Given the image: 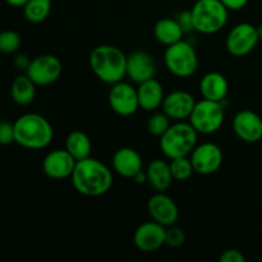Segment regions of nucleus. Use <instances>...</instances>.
Here are the masks:
<instances>
[{"mask_svg":"<svg viewBox=\"0 0 262 262\" xmlns=\"http://www.w3.org/2000/svg\"><path fill=\"white\" fill-rule=\"evenodd\" d=\"M71 179L74 189L87 197H99L107 193L114 181L109 166L91 156L77 161Z\"/></svg>","mask_w":262,"mask_h":262,"instance_id":"f257e3e1","label":"nucleus"},{"mask_svg":"<svg viewBox=\"0 0 262 262\" xmlns=\"http://www.w3.org/2000/svg\"><path fill=\"white\" fill-rule=\"evenodd\" d=\"M90 68L101 82L114 84L127 76V55L114 45H99L90 53Z\"/></svg>","mask_w":262,"mask_h":262,"instance_id":"f03ea898","label":"nucleus"},{"mask_svg":"<svg viewBox=\"0 0 262 262\" xmlns=\"http://www.w3.org/2000/svg\"><path fill=\"white\" fill-rule=\"evenodd\" d=\"M54 138L53 125L45 117L27 113L14 122V142L28 150L48 147Z\"/></svg>","mask_w":262,"mask_h":262,"instance_id":"7ed1b4c3","label":"nucleus"},{"mask_svg":"<svg viewBox=\"0 0 262 262\" xmlns=\"http://www.w3.org/2000/svg\"><path fill=\"white\" fill-rule=\"evenodd\" d=\"M199 133L186 120L173 123L160 137V150L168 159L188 156L197 146Z\"/></svg>","mask_w":262,"mask_h":262,"instance_id":"20e7f679","label":"nucleus"},{"mask_svg":"<svg viewBox=\"0 0 262 262\" xmlns=\"http://www.w3.org/2000/svg\"><path fill=\"white\" fill-rule=\"evenodd\" d=\"M194 31L212 35L228 23L229 9L220 0H197L191 9Z\"/></svg>","mask_w":262,"mask_h":262,"instance_id":"39448f33","label":"nucleus"},{"mask_svg":"<svg viewBox=\"0 0 262 262\" xmlns=\"http://www.w3.org/2000/svg\"><path fill=\"white\" fill-rule=\"evenodd\" d=\"M164 63L173 76L188 78L199 69V55L191 43L181 40L173 45L166 46Z\"/></svg>","mask_w":262,"mask_h":262,"instance_id":"423d86ee","label":"nucleus"},{"mask_svg":"<svg viewBox=\"0 0 262 262\" xmlns=\"http://www.w3.org/2000/svg\"><path fill=\"white\" fill-rule=\"evenodd\" d=\"M224 119L225 110L222 102L202 99L196 102L188 122L199 135H212L222 128Z\"/></svg>","mask_w":262,"mask_h":262,"instance_id":"0eeeda50","label":"nucleus"},{"mask_svg":"<svg viewBox=\"0 0 262 262\" xmlns=\"http://www.w3.org/2000/svg\"><path fill=\"white\" fill-rule=\"evenodd\" d=\"M260 37H258L257 27L251 23L243 22L229 31L225 41V46L230 55L235 58H242L248 55L253 49L257 46Z\"/></svg>","mask_w":262,"mask_h":262,"instance_id":"6e6552de","label":"nucleus"},{"mask_svg":"<svg viewBox=\"0 0 262 262\" xmlns=\"http://www.w3.org/2000/svg\"><path fill=\"white\" fill-rule=\"evenodd\" d=\"M63 72V64L58 56L53 54H42L31 59L26 74L36 83V86H49L58 81Z\"/></svg>","mask_w":262,"mask_h":262,"instance_id":"1a4fd4ad","label":"nucleus"},{"mask_svg":"<svg viewBox=\"0 0 262 262\" xmlns=\"http://www.w3.org/2000/svg\"><path fill=\"white\" fill-rule=\"evenodd\" d=\"M194 171L200 176H211L216 173L223 164V151L216 143L205 142L197 145L189 155Z\"/></svg>","mask_w":262,"mask_h":262,"instance_id":"9d476101","label":"nucleus"},{"mask_svg":"<svg viewBox=\"0 0 262 262\" xmlns=\"http://www.w3.org/2000/svg\"><path fill=\"white\" fill-rule=\"evenodd\" d=\"M109 105L115 114L130 117L140 109L137 89L128 82H117L109 91Z\"/></svg>","mask_w":262,"mask_h":262,"instance_id":"9b49d317","label":"nucleus"},{"mask_svg":"<svg viewBox=\"0 0 262 262\" xmlns=\"http://www.w3.org/2000/svg\"><path fill=\"white\" fill-rule=\"evenodd\" d=\"M147 211L151 220L164 227L174 225L179 219L178 205L165 192H156L148 199Z\"/></svg>","mask_w":262,"mask_h":262,"instance_id":"f8f14e48","label":"nucleus"},{"mask_svg":"<svg viewBox=\"0 0 262 262\" xmlns=\"http://www.w3.org/2000/svg\"><path fill=\"white\" fill-rule=\"evenodd\" d=\"M76 164L77 160L66 148H56L43 158L42 171L49 178L61 181L71 178Z\"/></svg>","mask_w":262,"mask_h":262,"instance_id":"ddd939ff","label":"nucleus"},{"mask_svg":"<svg viewBox=\"0 0 262 262\" xmlns=\"http://www.w3.org/2000/svg\"><path fill=\"white\" fill-rule=\"evenodd\" d=\"M233 130L241 141L256 143L262 140V118L250 109L238 112L233 118Z\"/></svg>","mask_w":262,"mask_h":262,"instance_id":"4468645a","label":"nucleus"},{"mask_svg":"<svg viewBox=\"0 0 262 262\" xmlns=\"http://www.w3.org/2000/svg\"><path fill=\"white\" fill-rule=\"evenodd\" d=\"M166 227L154 222H146L136 229L133 234L135 246L142 252H155L165 245Z\"/></svg>","mask_w":262,"mask_h":262,"instance_id":"2eb2a0df","label":"nucleus"},{"mask_svg":"<svg viewBox=\"0 0 262 262\" xmlns=\"http://www.w3.org/2000/svg\"><path fill=\"white\" fill-rule=\"evenodd\" d=\"M156 71L158 66L155 58L147 51L137 50L127 55V76L135 83L140 84L155 78Z\"/></svg>","mask_w":262,"mask_h":262,"instance_id":"dca6fc26","label":"nucleus"},{"mask_svg":"<svg viewBox=\"0 0 262 262\" xmlns=\"http://www.w3.org/2000/svg\"><path fill=\"white\" fill-rule=\"evenodd\" d=\"M196 102L194 97L189 92L177 90L166 95L161 107L171 120L179 122V120L188 119Z\"/></svg>","mask_w":262,"mask_h":262,"instance_id":"f3484780","label":"nucleus"},{"mask_svg":"<svg viewBox=\"0 0 262 262\" xmlns=\"http://www.w3.org/2000/svg\"><path fill=\"white\" fill-rule=\"evenodd\" d=\"M113 169L118 176L132 179L138 171L142 170V156L132 147H120L113 155Z\"/></svg>","mask_w":262,"mask_h":262,"instance_id":"a211bd4d","label":"nucleus"},{"mask_svg":"<svg viewBox=\"0 0 262 262\" xmlns=\"http://www.w3.org/2000/svg\"><path fill=\"white\" fill-rule=\"evenodd\" d=\"M137 95L140 109H143L145 112H155L163 105L165 99L163 84L156 78H151L138 84Z\"/></svg>","mask_w":262,"mask_h":262,"instance_id":"6ab92c4d","label":"nucleus"},{"mask_svg":"<svg viewBox=\"0 0 262 262\" xmlns=\"http://www.w3.org/2000/svg\"><path fill=\"white\" fill-rule=\"evenodd\" d=\"M228 91L229 83L227 77L219 72L206 73L200 81V92L204 99L222 102L227 97Z\"/></svg>","mask_w":262,"mask_h":262,"instance_id":"aec40b11","label":"nucleus"},{"mask_svg":"<svg viewBox=\"0 0 262 262\" xmlns=\"http://www.w3.org/2000/svg\"><path fill=\"white\" fill-rule=\"evenodd\" d=\"M146 174H147V183L156 192L168 191L173 182L170 165L163 159H155L151 161L146 169Z\"/></svg>","mask_w":262,"mask_h":262,"instance_id":"412c9836","label":"nucleus"},{"mask_svg":"<svg viewBox=\"0 0 262 262\" xmlns=\"http://www.w3.org/2000/svg\"><path fill=\"white\" fill-rule=\"evenodd\" d=\"M10 96L15 104L27 106L32 104L36 97V83L26 73L19 74L13 79L10 86Z\"/></svg>","mask_w":262,"mask_h":262,"instance_id":"4be33fe9","label":"nucleus"},{"mask_svg":"<svg viewBox=\"0 0 262 262\" xmlns=\"http://www.w3.org/2000/svg\"><path fill=\"white\" fill-rule=\"evenodd\" d=\"M184 31L178 20L173 18H161L154 26V36L163 45L169 46L183 40Z\"/></svg>","mask_w":262,"mask_h":262,"instance_id":"5701e85b","label":"nucleus"},{"mask_svg":"<svg viewBox=\"0 0 262 262\" xmlns=\"http://www.w3.org/2000/svg\"><path fill=\"white\" fill-rule=\"evenodd\" d=\"M66 148L77 161L91 156L92 143L89 136L82 130H73L66 138Z\"/></svg>","mask_w":262,"mask_h":262,"instance_id":"b1692460","label":"nucleus"},{"mask_svg":"<svg viewBox=\"0 0 262 262\" xmlns=\"http://www.w3.org/2000/svg\"><path fill=\"white\" fill-rule=\"evenodd\" d=\"M51 12V0H28L23 7V15L31 23H41Z\"/></svg>","mask_w":262,"mask_h":262,"instance_id":"393cba45","label":"nucleus"},{"mask_svg":"<svg viewBox=\"0 0 262 262\" xmlns=\"http://www.w3.org/2000/svg\"><path fill=\"white\" fill-rule=\"evenodd\" d=\"M169 165H170V171H171V176H173V179L178 182L188 181L194 171L193 165H192V161L188 156H182V158L171 159Z\"/></svg>","mask_w":262,"mask_h":262,"instance_id":"a878e982","label":"nucleus"},{"mask_svg":"<svg viewBox=\"0 0 262 262\" xmlns=\"http://www.w3.org/2000/svg\"><path fill=\"white\" fill-rule=\"evenodd\" d=\"M170 118L165 113H154L147 120V132L155 137H161L170 127Z\"/></svg>","mask_w":262,"mask_h":262,"instance_id":"bb28decb","label":"nucleus"},{"mask_svg":"<svg viewBox=\"0 0 262 262\" xmlns=\"http://www.w3.org/2000/svg\"><path fill=\"white\" fill-rule=\"evenodd\" d=\"M22 38L19 33L13 30H5L0 32V53L13 54L19 50Z\"/></svg>","mask_w":262,"mask_h":262,"instance_id":"cd10ccee","label":"nucleus"},{"mask_svg":"<svg viewBox=\"0 0 262 262\" xmlns=\"http://www.w3.org/2000/svg\"><path fill=\"white\" fill-rule=\"evenodd\" d=\"M186 242V233L182 228L176 224L166 227L165 232V245L170 248H179Z\"/></svg>","mask_w":262,"mask_h":262,"instance_id":"c85d7f7f","label":"nucleus"},{"mask_svg":"<svg viewBox=\"0 0 262 262\" xmlns=\"http://www.w3.org/2000/svg\"><path fill=\"white\" fill-rule=\"evenodd\" d=\"M14 142V123L0 122V145L7 146Z\"/></svg>","mask_w":262,"mask_h":262,"instance_id":"c756f323","label":"nucleus"},{"mask_svg":"<svg viewBox=\"0 0 262 262\" xmlns=\"http://www.w3.org/2000/svg\"><path fill=\"white\" fill-rule=\"evenodd\" d=\"M220 262H245L246 257L241 251L235 250V248H229L222 252L219 257Z\"/></svg>","mask_w":262,"mask_h":262,"instance_id":"7c9ffc66","label":"nucleus"},{"mask_svg":"<svg viewBox=\"0 0 262 262\" xmlns=\"http://www.w3.org/2000/svg\"><path fill=\"white\" fill-rule=\"evenodd\" d=\"M177 20H178V23H179V26L182 27V30L184 31V33L191 32V31H194L191 10H184V12L179 13Z\"/></svg>","mask_w":262,"mask_h":262,"instance_id":"2f4dec72","label":"nucleus"},{"mask_svg":"<svg viewBox=\"0 0 262 262\" xmlns=\"http://www.w3.org/2000/svg\"><path fill=\"white\" fill-rule=\"evenodd\" d=\"M13 63H14L15 68L19 69V71H23L26 73L27 68L30 67L31 59L30 56H27L26 54H18L14 58V61H13Z\"/></svg>","mask_w":262,"mask_h":262,"instance_id":"473e14b6","label":"nucleus"},{"mask_svg":"<svg viewBox=\"0 0 262 262\" xmlns=\"http://www.w3.org/2000/svg\"><path fill=\"white\" fill-rule=\"evenodd\" d=\"M229 10H241L248 4V0H220Z\"/></svg>","mask_w":262,"mask_h":262,"instance_id":"72a5a7b5","label":"nucleus"},{"mask_svg":"<svg viewBox=\"0 0 262 262\" xmlns=\"http://www.w3.org/2000/svg\"><path fill=\"white\" fill-rule=\"evenodd\" d=\"M133 181L136 182L137 184H143V183H147V174H146V170H141L138 171L137 174H136L135 177H133Z\"/></svg>","mask_w":262,"mask_h":262,"instance_id":"f704fd0d","label":"nucleus"},{"mask_svg":"<svg viewBox=\"0 0 262 262\" xmlns=\"http://www.w3.org/2000/svg\"><path fill=\"white\" fill-rule=\"evenodd\" d=\"M7 4L12 5V7H15V8H23L25 7L26 3L28 2V0H4Z\"/></svg>","mask_w":262,"mask_h":262,"instance_id":"c9c22d12","label":"nucleus"},{"mask_svg":"<svg viewBox=\"0 0 262 262\" xmlns=\"http://www.w3.org/2000/svg\"><path fill=\"white\" fill-rule=\"evenodd\" d=\"M257 32H258V37H260V40H262V23L260 26H257Z\"/></svg>","mask_w":262,"mask_h":262,"instance_id":"e433bc0d","label":"nucleus"}]
</instances>
